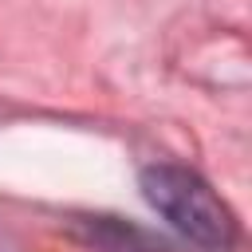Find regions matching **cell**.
I'll return each mask as SVG.
<instances>
[{
  "label": "cell",
  "mask_w": 252,
  "mask_h": 252,
  "mask_svg": "<svg viewBox=\"0 0 252 252\" xmlns=\"http://www.w3.org/2000/svg\"><path fill=\"white\" fill-rule=\"evenodd\" d=\"M142 197L150 201L154 213H161L181 236H189L201 248H228L236 240V220L232 209L213 193V185L185 165L173 161H154L138 177Z\"/></svg>",
  "instance_id": "obj_1"
}]
</instances>
